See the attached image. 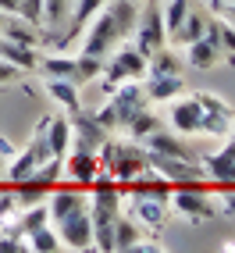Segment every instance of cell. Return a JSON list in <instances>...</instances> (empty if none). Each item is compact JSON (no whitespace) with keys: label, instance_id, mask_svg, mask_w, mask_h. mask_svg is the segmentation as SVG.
Returning a JSON list of instances; mask_svg holds the SVG:
<instances>
[{"label":"cell","instance_id":"cell-1","mask_svg":"<svg viewBox=\"0 0 235 253\" xmlns=\"http://www.w3.org/2000/svg\"><path fill=\"white\" fill-rule=\"evenodd\" d=\"M96 154H100V171H104L107 178H114V182H121V185L146 171V150L136 139H114V136H107V143L100 146Z\"/></svg>","mask_w":235,"mask_h":253},{"label":"cell","instance_id":"cell-2","mask_svg":"<svg viewBox=\"0 0 235 253\" xmlns=\"http://www.w3.org/2000/svg\"><path fill=\"white\" fill-rule=\"evenodd\" d=\"M143 107H146V93H143V86H139V82H121V86L111 89L107 104L96 111V122L104 125L107 132H114V128H125Z\"/></svg>","mask_w":235,"mask_h":253},{"label":"cell","instance_id":"cell-3","mask_svg":"<svg viewBox=\"0 0 235 253\" xmlns=\"http://www.w3.org/2000/svg\"><path fill=\"white\" fill-rule=\"evenodd\" d=\"M167 211L175 217H186V221H210L217 214L214 204H210V182H178V185H171Z\"/></svg>","mask_w":235,"mask_h":253},{"label":"cell","instance_id":"cell-4","mask_svg":"<svg viewBox=\"0 0 235 253\" xmlns=\"http://www.w3.org/2000/svg\"><path fill=\"white\" fill-rule=\"evenodd\" d=\"M146 75V54H139L132 43H118L111 54L104 57V68H100V79H104L107 93L114 86H121V82H139Z\"/></svg>","mask_w":235,"mask_h":253},{"label":"cell","instance_id":"cell-5","mask_svg":"<svg viewBox=\"0 0 235 253\" xmlns=\"http://www.w3.org/2000/svg\"><path fill=\"white\" fill-rule=\"evenodd\" d=\"M50 161V143H46V118H39V125L36 132L29 136L25 150H14V157L7 161V178L11 182H18L32 171H39V168Z\"/></svg>","mask_w":235,"mask_h":253},{"label":"cell","instance_id":"cell-6","mask_svg":"<svg viewBox=\"0 0 235 253\" xmlns=\"http://www.w3.org/2000/svg\"><path fill=\"white\" fill-rule=\"evenodd\" d=\"M146 168L154 175H160L164 182H171V185H178V182H203V164H199V161L160 154V150H146Z\"/></svg>","mask_w":235,"mask_h":253},{"label":"cell","instance_id":"cell-7","mask_svg":"<svg viewBox=\"0 0 235 253\" xmlns=\"http://www.w3.org/2000/svg\"><path fill=\"white\" fill-rule=\"evenodd\" d=\"M82 32H86V40H82V54H93V57H107L111 50L125 40L121 29H118V22H114V14L107 11V4L100 7V14Z\"/></svg>","mask_w":235,"mask_h":253},{"label":"cell","instance_id":"cell-8","mask_svg":"<svg viewBox=\"0 0 235 253\" xmlns=\"http://www.w3.org/2000/svg\"><path fill=\"white\" fill-rule=\"evenodd\" d=\"M57 228V239H61V250H93V217H89V204L78 207L75 214H68L64 221L54 225Z\"/></svg>","mask_w":235,"mask_h":253},{"label":"cell","instance_id":"cell-9","mask_svg":"<svg viewBox=\"0 0 235 253\" xmlns=\"http://www.w3.org/2000/svg\"><path fill=\"white\" fill-rule=\"evenodd\" d=\"M89 204V189L86 185H75V182H57L54 189L46 193V214H50V225L64 221L68 214H75L78 207Z\"/></svg>","mask_w":235,"mask_h":253},{"label":"cell","instance_id":"cell-10","mask_svg":"<svg viewBox=\"0 0 235 253\" xmlns=\"http://www.w3.org/2000/svg\"><path fill=\"white\" fill-rule=\"evenodd\" d=\"M167 29H164V18H160V7H146L139 11V18H136V29H132V46L139 50V54H154V50L167 46Z\"/></svg>","mask_w":235,"mask_h":253},{"label":"cell","instance_id":"cell-11","mask_svg":"<svg viewBox=\"0 0 235 253\" xmlns=\"http://www.w3.org/2000/svg\"><path fill=\"white\" fill-rule=\"evenodd\" d=\"M199 164H203V175L210 178V185L217 193L235 189V139H228L217 154L199 157Z\"/></svg>","mask_w":235,"mask_h":253},{"label":"cell","instance_id":"cell-12","mask_svg":"<svg viewBox=\"0 0 235 253\" xmlns=\"http://www.w3.org/2000/svg\"><path fill=\"white\" fill-rule=\"evenodd\" d=\"M196 96H199V107H203V122H199V132H203V136L225 139V136H228V128H232V122H235V111H232L217 93H196Z\"/></svg>","mask_w":235,"mask_h":253},{"label":"cell","instance_id":"cell-13","mask_svg":"<svg viewBox=\"0 0 235 253\" xmlns=\"http://www.w3.org/2000/svg\"><path fill=\"white\" fill-rule=\"evenodd\" d=\"M68 122H72V150H89V154H96L111 136V132L96 122V114H86L82 107L75 114H68Z\"/></svg>","mask_w":235,"mask_h":253},{"label":"cell","instance_id":"cell-14","mask_svg":"<svg viewBox=\"0 0 235 253\" xmlns=\"http://www.w3.org/2000/svg\"><path fill=\"white\" fill-rule=\"evenodd\" d=\"M171 104V111H167V125H171V132H178V136H196L199 132V122H203V107H199V96H175L167 100Z\"/></svg>","mask_w":235,"mask_h":253},{"label":"cell","instance_id":"cell-15","mask_svg":"<svg viewBox=\"0 0 235 253\" xmlns=\"http://www.w3.org/2000/svg\"><path fill=\"white\" fill-rule=\"evenodd\" d=\"M61 171L75 185H89V182H96L104 175L100 171V154H89V150H68L64 161H61Z\"/></svg>","mask_w":235,"mask_h":253},{"label":"cell","instance_id":"cell-16","mask_svg":"<svg viewBox=\"0 0 235 253\" xmlns=\"http://www.w3.org/2000/svg\"><path fill=\"white\" fill-rule=\"evenodd\" d=\"M46 143H50V157L64 161V154L72 150V122L68 114H46Z\"/></svg>","mask_w":235,"mask_h":253},{"label":"cell","instance_id":"cell-17","mask_svg":"<svg viewBox=\"0 0 235 253\" xmlns=\"http://www.w3.org/2000/svg\"><path fill=\"white\" fill-rule=\"evenodd\" d=\"M104 4H107V0H75V4H72V25H68V36H61V46H68L72 40H78L82 29L96 18Z\"/></svg>","mask_w":235,"mask_h":253},{"label":"cell","instance_id":"cell-18","mask_svg":"<svg viewBox=\"0 0 235 253\" xmlns=\"http://www.w3.org/2000/svg\"><path fill=\"white\" fill-rule=\"evenodd\" d=\"M146 79V100H154V104H164V100H175L182 89H186V82H182V75H143Z\"/></svg>","mask_w":235,"mask_h":253},{"label":"cell","instance_id":"cell-19","mask_svg":"<svg viewBox=\"0 0 235 253\" xmlns=\"http://www.w3.org/2000/svg\"><path fill=\"white\" fill-rule=\"evenodd\" d=\"M143 225L136 221V217H132V214H118V221H114V253H128L132 246H136L139 239H143Z\"/></svg>","mask_w":235,"mask_h":253},{"label":"cell","instance_id":"cell-20","mask_svg":"<svg viewBox=\"0 0 235 253\" xmlns=\"http://www.w3.org/2000/svg\"><path fill=\"white\" fill-rule=\"evenodd\" d=\"M46 93L61 104V111H64V114H75V111L82 107V100H78V86H75V82H68V79H50V75H46Z\"/></svg>","mask_w":235,"mask_h":253},{"label":"cell","instance_id":"cell-21","mask_svg":"<svg viewBox=\"0 0 235 253\" xmlns=\"http://www.w3.org/2000/svg\"><path fill=\"white\" fill-rule=\"evenodd\" d=\"M22 239H25V250H32V253H54V250H61V239H57L54 225H39V228L25 232Z\"/></svg>","mask_w":235,"mask_h":253},{"label":"cell","instance_id":"cell-22","mask_svg":"<svg viewBox=\"0 0 235 253\" xmlns=\"http://www.w3.org/2000/svg\"><path fill=\"white\" fill-rule=\"evenodd\" d=\"M203 29H207V18H203V11H196V7H189V14L182 18V25L171 32L175 36V43H182V46H189V43H196L199 36H203Z\"/></svg>","mask_w":235,"mask_h":253},{"label":"cell","instance_id":"cell-23","mask_svg":"<svg viewBox=\"0 0 235 253\" xmlns=\"http://www.w3.org/2000/svg\"><path fill=\"white\" fill-rule=\"evenodd\" d=\"M146 75H182V64H178V54L175 50H154V54L146 57Z\"/></svg>","mask_w":235,"mask_h":253},{"label":"cell","instance_id":"cell-24","mask_svg":"<svg viewBox=\"0 0 235 253\" xmlns=\"http://www.w3.org/2000/svg\"><path fill=\"white\" fill-rule=\"evenodd\" d=\"M217 61H221V50H217L214 40L199 36L196 43H189V64H193V68H214Z\"/></svg>","mask_w":235,"mask_h":253},{"label":"cell","instance_id":"cell-25","mask_svg":"<svg viewBox=\"0 0 235 253\" xmlns=\"http://www.w3.org/2000/svg\"><path fill=\"white\" fill-rule=\"evenodd\" d=\"M203 36H207V40H214L221 54H232V57H235V25H232V22H225V18L207 22Z\"/></svg>","mask_w":235,"mask_h":253},{"label":"cell","instance_id":"cell-26","mask_svg":"<svg viewBox=\"0 0 235 253\" xmlns=\"http://www.w3.org/2000/svg\"><path fill=\"white\" fill-rule=\"evenodd\" d=\"M157 128H160V118H157L154 111H146V107H143V111H139V114L125 125L128 139H136V143H143V139L150 136V132H157Z\"/></svg>","mask_w":235,"mask_h":253},{"label":"cell","instance_id":"cell-27","mask_svg":"<svg viewBox=\"0 0 235 253\" xmlns=\"http://www.w3.org/2000/svg\"><path fill=\"white\" fill-rule=\"evenodd\" d=\"M189 14V0H167V4L160 7V18H164V29H167V36L182 25V18Z\"/></svg>","mask_w":235,"mask_h":253},{"label":"cell","instance_id":"cell-28","mask_svg":"<svg viewBox=\"0 0 235 253\" xmlns=\"http://www.w3.org/2000/svg\"><path fill=\"white\" fill-rule=\"evenodd\" d=\"M68 11H72V0H43V25L46 29H57Z\"/></svg>","mask_w":235,"mask_h":253},{"label":"cell","instance_id":"cell-29","mask_svg":"<svg viewBox=\"0 0 235 253\" xmlns=\"http://www.w3.org/2000/svg\"><path fill=\"white\" fill-rule=\"evenodd\" d=\"M75 61H78V86H86V82L100 79V68H104V57L82 54V57H75Z\"/></svg>","mask_w":235,"mask_h":253},{"label":"cell","instance_id":"cell-30","mask_svg":"<svg viewBox=\"0 0 235 253\" xmlns=\"http://www.w3.org/2000/svg\"><path fill=\"white\" fill-rule=\"evenodd\" d=\"M18 18L32 22V25H43V0H18Z\"/></svg>","mask_w":235,"mask_h":253},{"label":"cell","instance_id":"cell-31","mask_svg":"<svg viewBox=\"0 0 235 253\" xmlns=\"http://www.w3.org/2000/svg\"><path fill=\"white\" fill-rule=\"evenodd\" d=\"M221 211H225L228 217H235V189H225V193H221Z\"/></svg>","mask_w":235,"mask_h":253},{"label":"cell","instance_id":"cell-32","mask_svg":"<svg viewBox=\"0 0 235 253\" xmlns=\"http://www.w3.org/2000/svg\"><path fill=\"white\" fill-rule=\"evenodd\" d=\"M14 79H18V68L7 64V61H0V86H4V82H14Z\"/></svg>","mask_w":235,"mask_h":253},{"label":"cell","instance_id":"cell-33","mask_svg":"<svg viewBox=\"0 0 235 253\" xmlns=\"http://www.w3.org/2000/svg\"><path fill=\"white\" fill-rule=\"evenodd\" d=\"M18 11V0H0V14H14Z\"/></svg>","mask_w":235,"mask_h":253},{"label":"cell","instance_id":"cell-34","mask_svg":"<svg viewBox=\"0 0 235 253\" xmlns=\"http://www.w3.org/2000/svg\"><path fill=\"white\" fill-rule=\"evenodd\" d=\"M217 11H221V18H225V22L235 25V4H225V7H217Z\"/></svg>","mask_w":235,"mask_h":253},{"label":"cell","instance_id":"cell-35","mask_svg":"<svg viewBox=\"0 0 235 253\" xmlns=\"http://www.w3.org/2000/svg\"><path fill=\"white\" fill-rule=\"evenodd\" d=\"M214 7H225V4H235V0H210Z\"/></svg>","mask_w":235,"mask_h":253},{"label":"cell","instance_id":"cell-36","mask_svg":"<svg viewBox=\"0 0 235 253\" xmlns=\"http://www.w3.org/2000/svg\"><path fill=\"white\" fill-rule=\"evenodd\" d=\"M225 250H228V253H235V239H232V243H225Z\"/></svg>","mask_w":235,"mask_h":253},{"label":"cell","instance_id":"cell-37","mask_svg":"<svg viewBox=\"0 0 235 253\" xmlns=\"http://www.w3.org/2000/svg\"><path fill=\"white\" fill-rule=\"evenodd\" d=\"M4 164H7V157H4V154H0V171H4Z\"/></svg>","mask_w":235,"mask_h":253},{"label":"cell","instance_id":"cell-38","mask_svg":"<svg viewBox=\"0 0 235 253\" xmlns=\"http://www.w3.org/2000/svg\"><path fill=\"white\" fill-rule=\"evenodd\" d=\"M228 136H232V139H235V122H232V128H228Z\"/></svg>","mask_w":235,"mask_h":253},{"label":"cell","instance_id":"cell-39","mask_svg":"<svg viewBox=\"0 0 235 253\" xmlns=\"http://www.w3.org/2000/svg\"><path fill=\"white\" fill-rule=\"evenodd\" d=\"M136 4H150V0H136Z\"/></svg>","mask_w":235,"mask_h":253}]
</instances>
